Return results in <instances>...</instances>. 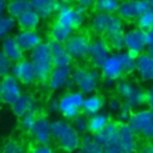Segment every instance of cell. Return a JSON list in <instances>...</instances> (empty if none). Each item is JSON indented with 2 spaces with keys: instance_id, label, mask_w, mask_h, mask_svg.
I'll return each mask as SVG.
<instances>
[{
  "instance_id": "cell-1",
  "label": "cell",
  "mask_w": 153,
  "mask_h": 153,
  "mask_svg": "<svg viewBox=\"0 0 153 153\" xmlns=\"http://www.w3.org/2000/svg\"><path fill=\"white\" fill-rule=\"evenodd\" d=\"M51 133L53 137L65 152L73 153L79 149L82 137L74 128L73 123H69L65 120L51 121Z\"/></svg>"
},
{
  "instance_id": "cell-2",
  "label": "cell",
  "mask_w": 153,
  "mask_h": 153,
  "mask_svg": "<svg viewBox=\"0 0 153 153\" xmlns=\"http://www.w3.org/2000/svg\"><path fill=\"white\" fill-rule=\"evenodd\" d=\"M30 61L35 67L37 80L39 82L48 81L49 75L54 69V62L49 42H42L32 51H30Z\"/></svg>"
},
{
  "instance_id": "cell-3",
  "label": "cell",
  "mask_w": 153,
  "mask_h": 153,
  "mask_svg": "<svg viewBox=\"0 0 153 153\" xmlns=\"http://www.w3.org/2000/svg\"><path fill=\"white\" fill-rule=\"evenodd\" d=\"M72 84L84 94H92L99 84V74L96 69L76 67L72 71Z\"/></svg>"
},
{
  "instance_id": "cell-4",
  "label": "cell",
  "mask_w": 153,
  "mask_h": 153,
  "mask_svg": "<svg viewBox=\"0 0 153 153\" xmlns=\"http://www.w3.org/2000/svg\"><path fill=\"white\" fill-rule=\"evenodd\" d=\"M116 91L124 103L131 108H139L146 103V91L130 80H122L117 84Z\"/></svg>"
},
{
  "instance_id": "cell-5",
  "label": "cell",
  "mask_w": 153,
  "mask_h": 153,
  "mask_svg": "<svg viewBox=\"0 0 153 153\" xmlns=\"http://www.w3.org/2000/svg\"><path fill=\"white\" fill-rule=\"evenodd\" d=\"M120 124L110 122L103 130L94 134L96 140L102 146L104 153H124L118 141Z\"/></svg>"
},
{
  "instance_id": "cell-6",
  "label": "cell",
  "mask_w": 153,
  "mask_h": 153,
  "mask_svg": "<svg viewBox=\"0 0 153 153\" xmlns=\"http://www.w3.org/2000/svg\"><path fill=\"white\" fill-rule=\"evenodd\" d=\"M127 123L136 134L153 139V110L149 108L133 112Z\"/></svg>"
},
{
  "instance_id": "cell-7",
  "label": "cell",
  "mask_w": 153,
  "mask_h": 153,
  "mask_svg": "<svg viewBox=\"0 0 153 153\" xmlns=\"http://www.w3.org/2000/svg\"><path fill=\"white\" fill-rule=\"evenodd\" d=\"M85 16H86V10L79 5L76 6H71L62 4L56 12V23L63 24L66 26H69L72 29L80 27L82 23L85 22Z\"/></svg>"
},
{
  "instance_id": "cell-8",
  "label": "cell",
  "mask_w": 153,
  "mask_h": 153,
  "mask_svg": "<svg viewBox=\"0 0 153 153\" xmlns=\"http://www.w3.org/2000/svg\"><path fill=\"white\" fill-rule=\"evenodd\" d=\"M59 100L61 115L67 120H74L82 110L85 97L80 91H73L65 93Z\"/></svg>"
},
{
  "instance_id": "cell-9",
  "label": "cell",
  "mask_w": 153,
  "mask_h": 153,
  "mask_svg": "<svg viewBox=\"0 0 153 153\" xmlns=\"http://www.w3.org/2000/svg\"><path fill=\"white\" fill-rule=\"evenodd\" d=\"M91 27L94 32L105 36L115 30L123 29V23L120 16L97 12L91 19Z\"/></svg>"
},
{
  "instance_id": "cell-10",
  "label": "cell",
  "mask_w": 153,
  "mask_h": 153,
  "mask_svg": "<svg viewBox=\"0 0 153 153\" xmlns=\"http://www.w3.org/2000/svg\"><path fill=\"white\" fill-rule=\"evenodd\" d=\"M22 94L23 93L20 88V82L16 76H13L12 74L2 76L0 84V97L5 104L12 105Z\"/></svg>"
},
{
  "instance_id": "cell-11",
  "label": "cell",
  "mask_w": 153,
  "mask_h": 153,
  "mask_svg": "<svg viewBox=\"0 0 153 153\" xmlns=\"http://www.w3.org/2000/svg\"><path fill=\"white\" fill-rule=\"evenodd\" d=\"M146 42L147 31L140 27H133L126 32V50L135 57L142 54L143 49H146Z\"/></svg>"
},
{
  "instance_id": "cell-12",
  "label": "cell",
  "mask_w": 153,
  "mask_h": 153,
  "mask_svg": "<svg viewBox=\"0 0 153 153\" xmlns=\"http://www.w3.org/2000/svg\"><path fill=\"white\" fill-rule=\"evenodd\" d=\"M91 43L92 42L88 39L87 36L82 33H76V35H72L68 38V41L65 43V47L73 59L80 60L88 56Z\"/></svg>"
},
{
  "instance_id": "cell-13",
  "label": "cell",
  "mask_w": 153,
  "mask_h": 153,
  "mask_svg": "<svg viewBox=\"0 0 153 153\" xmlns=\"http://www.w3.org/2000/svg\"><path fill=\"white\" fill-rule=\"evenodd\" d=\"M148 7L146 0H122L117 13L124 20H137Z\"/></svg>"
},
{
  "instance_id": "cell-14",
  "label": "cell",
  "mask_w": 153,
  "mask_h": 153,
  "mask_svg": "<svg viewBox=\"0 0 153 153\" xmlns=\"http://www.w3.org/2000/svg\"><path fill=\"white\" fill-rule=\"evenodd\" d=\"M110 55V45L105 38H96L94 41H92L88 57L94 67L102 68Z\"/></svg>"
},
{
  "instance_id": "cell-15",
  "label": "cell",
  "mask_w": 153,
  "mask_h": 153,
  "mask_svg": "<svg viewBox=\"0 0 153 153\" xmlns=\"http://www.w3.org/2000/svg\"><path fill=\"white\" fill-rule=\"evenodd\" d=\"M102 71V75L105 79V81L108 82H114L116 80H118L123 74H124V69H123V65L120 57V53H115L111 54L110 57L106 60V62L100 68Z\"/></svg>"
},
{
  "instance_id": "cell-16",
  "label": "cell",
  "mask_w": 153,
  "mask_h": 153,
  "mask_svg": "<svg viewBox=\"0 0 153 153\" xmlns=\"http://www.w3.org/2000/svg\"><path fill=\"white\" fill-rule=\"evenodd\" d=\"M11 74L13 76H16L19 80V82H22L24 85H30L35 80H37L36 71H35L32 62L30 60H25V59L13 63Z\"/></svg>"
},
{
  "instance_id": "cell-17",
  "label": "cell",
  "mask_w": 153,
  "mask_h": 153,
  "mask_svg": "<svg viewBox=\"0 0 153 153\" xmlns=\"http://www.w3.org/2000/svg\"><path fill=\"white\" fill-rule=\"evenodd\" d=\"M71 81H72V71L69 67H54L47 82L49 88L56 92L66 87Z\"/></svg>"
},
{
  "instance_id": "cell-18",
  "label": "cell",
  "mask_w": 153,
  "mask_h": 153,
  "mask_svg": "<svg viewBox=\"0 0 153 153\" xmlns=\"http://www.w3.org/2000/svg\"><path fill=\"white\" fill-rule=\"evenodd\" d=\"M30 134L36 143H49L53 137L51 121H49L47 117H38Z\"/></svg>"
},
{
  "instance_id": "cell-19",
  "label": "cell",
  "mask_w": 153,
  "mask_h": 153,
  "mask_svg": "<svg viewBox=\"0 0 153 153\" xmlns=\"http://www.w3.org/2000/svg\"><path fill=\"white\" fill-rule=\"evenodd\" d=\"M135 131L130 128V126L127 122H123L120 124L118 130V141L124 153H135L137 145L135 139Z\"/></svg>"
},
{
  "instance_id": "cell-20",
  "label": "cell",
  "mask_w": 153,
  "mask_h": 153,
  "mask_svg": "<svg viewBox=\"0 0 153 153\" xmlns=\"http://www.w3.org/2000/svg\"><path fill=\"white\" fill-rule=\"evenodd\" d=\"M11 109H12L13 114L17 117L22 118L27 112H31V111H36L37 110V100H36L35 96H32L31 93H23L11 105Z\"/></svg>"
},
{
  "instance_id": "cell-21",
  "label": "cell",
  "mask_w": 153,
  "mask_h": 153,
  "mask_svg": "<svg viewBox=\"0 0 153 153\" xmlns=\"http://www.w3.org/2000/svg\"><path fill=\"white\" fill-rule=\"evenodd\" d=\"M14 38L24 51H32L42 43L41 35L35 30H20L14 35Z\"/></svg>"
},
{
  "instance_id": "cell-22",
  "label": "cell",
  "mask_w": 153,
  "mask_h": 153,
  "mask_svg": "<svg viewBox=\"0 0 153 153\" xmlns=\"http://www.w3.org/2000/svg\"><path fill=\"white\" fill-rule=\"evenodd\" d=\"M50 49H51V56L54 67H69L72 63V55L68 53V50L65 47V43H60L56 41H50Z\"/></svg>"
},
{
  "instance_id": "cell-23",
  "label": "cell",
  "mask_w": 153,
  "mask_h": 153,
  "mask_svg": "<svg viewBox=\"0 0 153 153\" xmlns=\"http://www.w3.org/2000/svg\"><path fill=\"white\" fill-rule=\"evenodd\" d=\"M136 72L140 79L145 82L153 81V56L148 53H142L136 57Z\"/></svg>"
},
{
  "instance_id": "cell-24",
  "label": "cell",
  "mask_w": 153,
  "mask_h": 153,
  "mask_svg": "<svg viewBox=\"0 0 153 153\" xmlns=\"http://www.w3.org/2000/svg\"><path fill=\"white\" fill-rule=\"evenodd\" d=\"M33 10L41 16L43 19L50 18L54 13H56L61 6L59 0H31Z\"/></svg>"
},
{
  "instance_id": "cell-25",
  "label": "cell",
  "mask_w": 153,
  "mask_h": 153,
  "mask_svg": "<svg viewBox=\"0 0 153 153\" xmlns=\"http://www.w3.org/2000/svg\"><path fill=\"white\" fill-rule=\"evenodd\" d=\"M2 53L12 61V62H18L24 59V50L19 47L14 37L7 36L2 41Z\"/></svg>"
},
{
  "instance_id": "cell-26",
  "label": "cell",
  "mask_w": 153,
  "mask_h": 153,
  "mask_svg": "<svg viewBox=\"0 0 153 153\" xmlns=\"http://www.w3.org/2000/svg\"><path fill=\"white\" fill-rule=\"evenodd\" d=\"M104 106V99L99 94H87L84 100L82 105V111L86 116H93L100 112V110Z\"/></svg>"
},
{
  "instance_id": "cell-27",
  "label": "cell",
  "mask_w": 153,
  "mask_h": 153,
  "mask_svg": "<svg viewBox=\"0 0 153 153\" xmlns=\"http://www.w3.org/2000/svg\"><path fill=\"white\" fill-rule=\"evenodd\" d=\"M41 16L35 10H30L17 18L18 26L22 30H36V27H38L41 24Z\"/></svg>"
},
{
  "instance_id": "cell-28",
  "label": "cell",
  "mask_w": 153,
  "mask_h": 153,
  "mask_svg": "<svg viewBox=\"0 0 153 153\" xmlns=\"http://www.w3.org/2000/svg\"><path fill=\"white\" fill-rule=\"evenodd\" d=\"M30 10H33L31 0H8L7 14L14 18H19L22 14Z\"/></svg>"
},
{
  "instance_id": "cell-29",
  "label": "cell",
  "mask_w": 153,
  "mask_h": 153,
  "mask_svg": "<svg viewBox=\"0 0 153 153\" xmlns=\"http://www.w3.org/2000/svg\"><path fill=\"white\" fill-rule=\"evenodd\" d=\"M73 30L72 27L69 26H66L63 24H60V23H54L51 29H50V37H51V41H56V42H60V43H66L68 41V38L73 35Z\"/></svg>"
},
{
  "instance_id": "cell-30",
  "label": "cell",
  "mask_w": 153,
  "mask_h": 153,
  "mask_svg": "<svg viewBox=\"0 0 153 153\" xmlns=\"http://www.w3.org/2000/svg\"><path fill=\"white\" fill-rule=\"evenodd\" d=\"M110 123L109 115L105 112H99L97 115L90 116L88 118V131L91 134H97L100 130H103L108 124Z\"/></svg>"
},
{
  "instance_id": "cell-31",
  "label": "cell",
  "mask_w": 153,
  "mask_h": 153,
  "mask_svg": "<svg viewBox=\"0 0 153 153\" xmlns=\"http://www.w3.org/2000/svg\"><path fill=\"white\" fill-rule=\"evenodd\" d=\"M105 39L108 41L110 48L115 49L116 51H122L126 48V32L123 29H118L105 35Z\"/></svg>"
},
{
  "instance_id": "cell-32",
  "label": "cell",
  "mask_w": 153,
  "mask_h": 153,
  "mask_svg": "<svg viewBox=\"0 0 153 153\" xmlns=\"http://www.w3.org/2000/svg\"><path fill=\"white\" fill-rule=\"evenodd\" d=\"M78 153H104L102 146L96 140L94 135H85L82 136L81 145L78 149Z\"/></svg>"
},
{
  "instance_id": "cell-33",
  "label": "cell",
  "mask_w": 153,
  "mask_h": 153,
  "mask_svg": "<svg viewBox=\"0 0 153 153\" xmlns=\"http://www.w3.org/2000/svg\"><path fill=\"white\" fill-rule=\"evenodd\" d=\"M17 25H18L17 18H14L10 14L1 16V19H0V36H1V38L10 36V33L13 32V30L16 29Z\"/></svg>"
},
{
  "instance_id": "cell-34",
  "label": "cell",
  "mask_w": 153,
  "mask_h": 153,
  "mask_svg": "<svg viewBox=\"0 0 153 153\" xmlns=\"http://www.w3.org/2000/svg\"><path fill=\"white\" fill-rule=\"evenodd\" d=\"M121 1L120 0H98L96 4V10L97 12H103V13H110L115 14L120 10Z\"/></svg>"
},
{
  "instance_id": "cell-35",
  "label": "cell",
  "mask_w": 153,
  "mask_h": 153,
  "mask_svg": "<svg viewBox=\"0 0 153 153\" xmlns=\"http://www.w3.org/2000/svg\"><path fill=\"white\" fill-rule=\"evenodd\" d=\"M137 27L148 31L151 29H153V7H148L136 20Z\"/></svg>"
},
{
  "instance_id": "cell-36",
  "label": "cell",
  "mask_w": 153,
  "mask_h": 153,
  "mask_svg": "<svg viewBox=\"0 0 153 153\" xmlns=\"http://www.w3.org/2000/svg\"><path fill=\"white\" fill-rule=\"evenodd\" d=\"M2 153H27V152L19 141L11 139V140H7L5 142L4 148H2Z\"/></svg>"
},
{
  "instance_id": "cell-37",
  "label": "cell",
  "mask_w": 153,
  "mask_h": 153,
  "mask_svg": "<svg viewBox=\"0 0 153 153\" xmlns=\"http://www.w3.org/2000/svg\"><path fill=\"white\" fill-rule=\"evenodd\" d=\"M37 118H38V117H37V110H36V111L27 112L26 115H24V116L22 117V127H23L27 133H30L31 129H32V127H33V124L36 123Z\"/></svg>"
},
{
  "instance_id": "cell-38",
  "label": "cell",
  "mask_w": 153,
  "mask_h": 153,
  "mask_svg": "<svg viewBox=\"0 0 153 153\" xmlns=\"http://www.w3.org/2000/svg\"><path fill=\"white\" fill-rule=\"evenodd\" d=\"M12 67H13L12 61L4 53H1L0 54V75L1 76H6V75L11 74Z\"/></svg>"
},
{
  "instance_id": "cell-39",
  "label": "cell",
  "mask_w": 153,
  "mask_h": 153,
  "mask_svg": "<svg viewBox=\"0 0 153 153\" xmlns=\"http://www.w3.org/2000/svg\"><path fill=\"white\" fill-rule=\"evenodd\" d=\"M73 126L74 128L80 133L84 134L86 131H88V120L86 116L84 115H79L73 120Z\"/></svg>"
},
{
  "instance_id": "cell-40",
  "label": "cell",
  "mask_w": 153,
  "mask_h": 153,
  "mask_svg": "<svg viewBox=\"0 0 153 153\" xmlns=\"http://www.w3.org/2000/svg\"><path fill=\"white\" fill-rule=\"evenodd\" d=\"M29 153H55V152L49 143H37L30 149Z\"/></svg>"
},
{
  "instance_id": "cell-41",
  "label": "cell",
  "mask_w": 153,
  "mask_h": 153,
  "mask_svg": "<svg viewBox=\"0 0 153 153\" xmlns=\"http://www.w3.org/2000/svg\"><path fill=\"white\" fill-rule=\"evenodd\" d=\"M131 109H133V108H131L129 104L123 103L122 106H121V109H120V111H118V117H120V120L128 122L129 117H130L131 114H133V112H131Z\"/></svg>"
},
{
  "instance_id": "cell-42",
  "label": "cell",
  "mask_w": 153,
  "mask_h": 153,
  "mask_svg": "<svg viewBox=\"0 0 153 153\" xmlns=\"http://www.w3.org/2000/svg\"><path fill=\"white\" fill-rule=\"evenodd\" d=\"M122 104H123V103H121L118 99L112 98V99H110V100H109V103H108V108H109V110H110L111 112L118 114V111H120V109H121Z\"/></svg>"
},
{
  "instance_id": "cell-43",
  "label": "cell",
  "mask_w": 153,
  "mask_h": 153,
  "mask_svg": "<svg viewBox=\"0 0 153 153\" xmlns=\"http://www.w3.org/2000/svg\"><path fill=\"white\" fill-rule=\"evenodd\" d=\"M146 50L149 55L153 56V29L147 31V42H146Z\"/></svg>"
},
{
  "instance_id": "cell-44",
  "label": "cell",
  "mask_w": 153,
  "mask_h": 153,
  "mask_svg": "<svg viewBox=\"0 0 153 153\" xmlns=\"http://www.w3.org/2000/svg\"><path fill=\"white\" fill-rule=\"evenodd\" d=\"M48 109H49V111H51V112L60 111V100H57L56 98H51V99L48 102Z\"/></svg>"
},
{
  "instance_id": "cell-45",
  "label": "cell",
  "mask_w": 153,
  "mask_h": 153,
  "mask_svg": "<svg viewBox=\"0 0 153 153\" xmlns=\"http://www.w3.org/2000/svg\"><path fill=\"white\" fill-rule=\"evenodd\" d=\"M146 104L151 110H153V86L146 91Z\"/></svg>"
},
{
  "instance_id": "cell-46",
  "label": "cell",
  "mask_w": 153,
  "mask_h": 153,
  "mask_svg": "<svg viewBox=\"0 0 153 153\" xmlns=\"http://www.w3.org/2000/svg\"><path fill=\"white\" fill-rule=\"evenodd\" d=\"M76 2H78L79 6H81L85 10H87V8L92 7V6H96V4L98 2V0H76Z\"/></svg>"
},
{
  "instance_id": "cell-47",
  "label": "cell",
  "mask_w": 153,
  "mask_h": 153,
  "mask_svg": "<svg viewBox=\"0 0 153 153\" xmlns=\"http://www.w3.org/2000/svg\"><path fill=\"white\" fill-rule=\"evenodd\" d=\"M7 6H8V0H0V12L1 16L7 14Z\"/></svg>"
},
{
  "instance_id": "cell-48",
  "label": "cell",
  "mask_w": 153,
  "mask_h": 153,
  "mask_svg": "<svg viewBox=\"0 0 153 153\" xmlns=\"http://www.w3.org/2000/svg\"><path fill=\"white\" fill-rule=\"evenodd\" d=\"M140 153H153V151H152V148H151V145H148V146H146L145 148H142V151H141Z\"/></svg>"
},
{
  "instance_id": "cell-49",
  "label": "cell",
  "mask_w": 153,
  "mask_h": 153,
  "mask_svg": "<svg viewBox=\"0 0 153 153\" xmlns=\"http://www.w3.org/2000/svg\"><path fill=\"white\" fill-rule=\"evenodd\" d=\"M62 4H66V5H71V4H73L74 1H76V0H60Z\"/></svg>"
},
{
  "instance_id": "cell-50",
  "label": "cell",
  "mask_w": 153,
  "mask_h": 153,
  "mask_svg": "<svg viewBox=\"0 0 153 153\" xmlns=\"http://www.w3.org/2000/svg\"><path fill=\"white\" fill-rule=\"evenodd\" d=\"M146 2L148 4V6H151V7H153V0H146Z\"/></svg>"
},
{
  "instance_id": "cell-51",
  "label": "cell",
  "mask_w": 153,
  "mask_h": 153,
  "mask_svg": "<svg viewBox=\"0 0 153 153\" xmlns=\"http://www.w3.org/2000/svg\"><path fill=\"white\" fill-rule=\"evenodd\" d=\"M151 148H152V151H153V143H151Z\"/></svg>"
}]
</instances>
